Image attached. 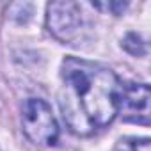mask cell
I'll list each match as a JSON object with an SVG mask.
<instances>
[{
	"mask_svg": "<svg viewBox=\"0 0 151 151\" xmlns=\"http://www.w3.org/2000/svg\"><path fill=\"white\" fill-rule=\"evenodd\" d=\"M60 78L59 107L73 133L93 135L117 117L123 84L110 68L66 57L60 66Z\"/></svg>",
	"mask_w": 151,
	"mask_h": 151,
	"instance_id": "obj_1",
	"label": "cell"
},
{
	"mask_svg": "<svg viewBox=\"0 0 151 151\" xmlns=\"http://www.w3.org/2000/svg\"><path fill=\"white\" fill-rule=\"evenodd\" d=\"M82 9L77 2H52L46 7V27L50 34L64 43L71 45L82 30Z\"/></svg>",
	"mask_w": 151,
	"mask_h": 151,
	"instance_id": "obj_3",
	"label": "cell"
},
{
	"mask_svg": "<svg viewBox=\"0 0 151 151\" xmlns=\"http://www.w3.org/2000/svg\"><path fill=\"white\" fill-rule=\"evenodd\" d=\"M23 132L37 146H53L59 139V124L50 105L41 98H29L22 114Z\"/></svg>",
	"mask_w": 151,
	"mask_h": 151,
	"instance_id": "obj_2",
	"label": "cell"
},
{
	"mask_svg": "<svg viewBox=\"0 0 151 151\" xmlns=\"http://www.w3.org/2000/svg\"><path fill=\"white\" fill-rule=\"evenodd\" d=\"M149 87L147 84H128L121 91L119 112L123 121L149 126Z\"/></svg>",
	"mask_w": 151,
	"mask_h": 151,
	"instance_id": "obj_4",
	"label": "cell"
},
{
	"mask_svg": "<svg viewBox=\"0 0 151 151\" xmlns=\"http://www.w3.org/2000/svg\"><path fill=\"white\" fill-rule=\"evenodd\" d=\"M121 46H123L128 53H132V55H135V57H144V55L147 53L144 39H142L139 34H135V32L126 34L124 39H123V43H121Z\"/></svg>",
	"mask_w": 151,
	"mask_h": 151,
	"instance_id": "obj_6",
	"label": "cell"
},
{
	"mask_svg": "<svg viewBox=\"0 0 151 151\" xmlns=\"http://www.w3.org/2000/svg\"><path fill=\"white\" fill-rule=\"evenodd\" d=\"M96 9H103V11H110L112 14L119 16L123 14V11L128 7V4H123V2H107V4H93Z\"/></svg>",
	"mask_w": 151,
	"mask_h": 151,
	"instance_id": "obj_7",
	"label": "cell"
},
{
	"mask_svg": "<svg viewBox=\"0 0 151 151\" xmlns=\"http://www.w3.org/2000/svg\"><path fill=\"white\" fill-rule=\"evenodd\" d=\"M112 151H151V142L147 137H123Z\"/></svg>",
	"mask_w": 151,
	"mask_h": 151,
	"instance_id": "obj_5",
	"label": "cell"
}]
</instances>
